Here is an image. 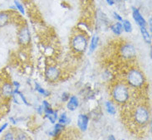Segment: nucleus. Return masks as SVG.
Instances as JSON below:
<instances>
[{
    "mask_svg": "<svg viewBox=\"0 0 152 140\" xmlns=\"http://www.w3.org/2000/svg\"><path fill=\"white\" fill-rule=\"evenodd\" d=\"M111 97L115 103L125 104L130 99V90L127 84L118 83L111 90Z\"/></svg>",
    "mask_w": 152,
    "mask_h": 140,
    "instance_id": "nucleus-1",
    "label": "nucleus"
},
{
    "mask_svg": "<svg viewBox=\"0 0 152 140\" xmlns=\"http://www.w3.org/2000/svg\"><path fill=\"white\" fill-rule=\"evenodd\" d=\"M126 78L128 86H131L135 89H140L143 87L145 82L143 72L137 68H133L129 70Z\"/></svg>",
    "mask_w": 152,
    "mask_h": 140,
    "instance_id": "nucleus-2",
    "label": "nucleus"
},
{
    "mask_svg": "<svg viewBox=\"0 0 152 140\" xmlns=\"http://www.w3.org/2000/svg\"><path fill=\"white\" fill-rule=\"evenodd\" d=\"M71 46H72V49L76 53H84L88 46V38L86 34L83 33H78L75 34L74 36L72 37Z\"/></svg>",
    "mask_w": 152,
    "mask_h": 140,
    "instance_id": "nucleus-3",
    "label": "nucleus"
},
{
    "mask_svg": "<svg viewBox=\"0 0 152 140\" xmlns=\"http://www.w3.org/2000/svg\"><path fill=\"white\" fill-rule=\"evenodd\" d=\"M132 118L134 120V123L137 125L139 126L146 125L151 119V114H150L148 108L145 107L143 104L138 105L133 112Z\"/></svg>",
    "mask_w": 152,
    "mask_h": 140,
    "instance_id": "nucleus-4",
    "label": "nucleus"
},
{
    "mask_svg": "<svg viewBox=\"0 0 152 140\" xmlns=\"http://www.w3.org/2000/svg\"><path fill=\"white\" fill-rule=\"evenodd\" d=\"M18 41L19 45L27 46L31 41V34L28 27H23L18 33Z\"/></svg>",
    "mask_w": 152,
    "mask_h": 140,
    "instance_id": "nucleus-5",
    "label": "nucleus"
},
{
    "mask_svg": "<svg viewBox=\"0 0 152 140\" xmlns=\"http://www.w3.org/2000/svg\"><path fill=\"white\" fill-rule=\"evenodd\" d=\"M121 55L124 59L126 60H132L135 58L137 55L136 49L135 46L131 43H126L124 44L121 48Z\"/></svg>",
    "mask_w": 152,
    "mask_h": 140,
    "instance_id": "nucleus-6",
    "label": "nucleus"
},
{
    "mask_svg": "<svg viewBox=\"0 0 152 140\" xmlns=\"http://www.w3.org/2000/svg\"><path fill=\"white\" fill-rule=\"evenodd\" d=\"M14 92V88L11 82L5 81L2 84L0 87V96L4 99H8L12 98Z\"/></svg>",
    "mask_w": 152,
    "mask_h": 140,
    "instance_id": "nucleus-7",
    "label": "nucleus"
},
{
    "mask_svg": "<svg viewBox=\"0 0 152 140\" xmlns=\"http://www.w3.org/2000/svg\"><path fill=\"white\" fill-rule=\"evenodd\" d=\"M45 76L50 81H57L61 76V70L56 66H49L45 70Z\"/></svg>",
    "mask_w": 152,
    "mask_h": 140,
    "instance_id": "nucleus-8",
    "label": "nucleus"
},
{
    "mask_svg": "<svg viewBox=\"0 0 152 140\" xmlns=\"http://www.w3.org/2000/svg\"><path fill=\"white\" fill-rule=\"evenodd\" d=\"M132 17H133V19L135 20L136 22V24L138 25L140 28L141 27H146V21L144 18V17L141 15V13L139 11L138 8L133 7L132 8Z\"/></svg>",
    "mask_w": 152,
    "mask_h": 140,
    "instance_id": "nucleus-9",
    "label": "nucleus"
},
{
    "mask_svg": "<svg viewBox=\"0 0 152 140\" xmlns=\"http://www.w3.org/2000/svg\"><path fill=\"white\" fill-rule=\"evenodd\" d=\"M89 117L85 114H80L77 118V126L79 129L82 132H86L88 128L89 124Z\"/></svg>",
    "mask_w": 152,
    "mask_h": 140,
    "instance_id": "nucleus-10",
    "label": "nucleus"
},
{
    "mask_svg": "<svg viewBox=\"0 0 152 140\" xmlns=\"http://www.w3.org/2000/svg\"><path fill=\"white\" fill-rule=\"evenodd\" d=\"M66 108L70 111H75L79 106V99L76 95H72L70 96L69 99L66 101Z\"/></svg>",
    "mask_w": 152,
    "mask_h": 140,
    "instance_id": "nucleus-11",
    "label": "nucleus"
},
{
    "mask_svg": "<svg viewBox=\"0 0 152 140\" xmlns=\"http://www.w3.org/2000/svg\"><path fill=\"white\" fill-rule=\"evenodd\" d=\"M64 129V125H62V124H59L58 123L57 124H55L54 125V127L53 128H51V130H49L48 132V134L51 137H57L58 136L62 131Z\"/></svg>",
    "mask_w": 152,
    "mask_h": 140,
    "instance_id": "nucleus-12",
    "label": "nucleus"
},
{
    "mask_svg": "<svg viewBox=\"0 0 152 140\" xmlns=\"http://www.w3.org/2000/svg\"><path fill=\"white\" fill-rule=\"evenodd\" d=\"M111 30L112 33H114L116 36H120L123 33V27L121 22H116L114 24L111 26Z\"/></svg>",
    "mask_w": 152,
    "mask_h": 140,
    "instance_id": "nucleus-13",
    "label": "nucleus"
},
{
    "mask_svg": "<svg viewBox=\"0 0 152 140\" xmlns=\"http://www.w3.org/2000/svg\"><path fill=\"white\" fill-rule=\"evenodd\" d=\"M10 13L8 12H0V28L8 24L10 20Z\"/></svg>",
    "mask_w": 152,
    "mask_h": 140,
    "instance_id": "nucleus-14",
    "label": "nucleus"
},
{
    "mask_svg": "<svg viewBox=\"0 0 152 140\" xmlns=\"http://www.w3.org/2000/svg\"><path fill=\"white\" fill-rule=\"evenodd\" d=\"M99 42V37L97 35H94L91 37L90 41V45H89V54H91L92 52H94L95 50L96 49L97 46H98Z\"/></svg>",
    "mask_w": 152,
    "mask_h": 140,
    "instance_id": "nucleus-15",
    "label": "nucleus"
},
{
    "mask_svg": "<svg viewBox=\"0 0 152 140\" xmlns=\"http://www.w3.org/2000/svg\"><path fill=\"white\" fill-rule=\"evenodd\" d=\"M44 116H45L46 119H48V120H49V122L51 124H55L58 119V113L57 110H53V111L50 112L48 114H45Z\"/></svg>",
    "mask_w": 152,
    "mask_h": 140,
    "instance_id": "nucleus-16",
    "label": "nucleus"
},
{
    "mask_svg": "<svg viewBox=\"0 0 152 140\" xmlns=\"http://www.w3.org/2000/svg\"><path fill=\"white\" fill-rule=\"evenodd\" d=\"M140 28V33L141 36L143 37L144 41L147 43V44H151V37L149 33L148 30L146 29V27H141Z\"/></svg>",
    "mask_w": 152,
    "mask_h": 140,
    "instance_id": "nucleus-17",
    "label": "nucleus"
},
{
    "mask_svg": "<svg viewBox=\"0 0 152 140\" xmlns=\"http://www.w3.org/2000/svg\"><path fill=\"white\" fill-rule=\"evenodd\" d=\"M105 106H106V110H107V113L111 115H115L116 114V109H115V105L112 101H107L105 103Z\"/></svg>",
    "mask_w": 152,
    "mask_h": 140,
    "instance_id": "nucleus-18",
    "label": "nucleus"
},
{
    "mask_svg": "<svg viewBox=\"0 0 152 140\" xmlns=\"http://www.w3.org/2000/svg\"><path fill=\"white\" fill-rule=\"evenodd\" d=\"M35 91H37L40 95H43L44 97H48L51 94L49 91L45 90L44 88H42L37 82H35Z\"/></svg>",
    "mask_w": 152,
    "mask_h": 140,
    "instance_id": "nucleus-19",
    "label": "nucleus"
},
{
    "mask_svg": "<svg viewBox=\"0 0 152 140\" xmlns=\"http://www.w3.org/2000/svg\"><path fill=\"white\" fill-rule=\"evenodd\" d=\"M58 123L59 124H62V125H65V124H69L71 122V119L68 118V116L66 115V113H62L61 115L58 117Z\"/></svg>",
    "mask_w": 152,
    "mask_h": 140,
    "instance_id": "nucleus-20",
    "label": "nucleus"
},
{
    "mask_svg": "<svg viewBox=\"0 0 152 140\" xmlns=\"http://www.w3.org/2000/svg\"><path fill=\"white\" fill-rule=\"evenodd\" d=\"M121 24L123 27V30L126 33H132V25L131 22L126 19H123L121 22Z\"/></svg>",
    "mask_w": 152,
    "mask_h": 140,
    "instance_id": "nucleus-21",
    "label": "nucleus"
},
{
    "mask_svg": "<svg viewBox=\"0 0 152 140\" xmlns=\"http://www.w3.org/2000/svg\"><path fill=\"white\" fill-rule=\"evenodd\" d=\"M14 5H15V8L22 13V14H25V9L23 5L21 4L18 0H14Z\"/></svg>",
    "mask_w": 152,
    "mask_h": 140,
    "instance_id": "nucleus-22",
    "label": "nucleus"
},
{
    "mask_svg": "<svg viewBox=\"0 0 152 140\" xmlns=\"http://www.w3.org/2000/svg\"><path fill=\"white\" fill-rule=\"evenodd\" d=\"M15 134L12 131H8L3 137V139L5 140H13L15 139Z\"/></svg>",
    "mask_w": 152,
    "mask_h": 140,
    "instance_id": "nucleus-23",
    "label": "nucleus"
},
{
    "mask_svg": "<svg viewBox=\"0 0 152 140\" xmlns=\"http://www.w3.org/2000/svg\"><path fill=\"white\" fill-rule=\"evenodd\" d=\"M16 139H28V137H27V134H25L23 132H20V133H17L16 135Z\"/></svg>",
    "mask_w": 152,
    "mask_h": 140,
    "instance_id": "nucleus-24",
    "label": "nucleus"
},
{
    "mask_svg": "<svg viewBox=\"0 0 152 140\" xmlns=\"http://www.w3.org/2000/svg\"><path fill=\"white\" fill-rule=\"evenodd\" d=\"M70 98V94L67 93V92H64L62 95V101L63 102H66Z\"/></svg>",
    "mask_w": 152,
    "mask_h": 140,
    "instance_id": "nucleus-25",
    "label": "nucleus"
},
{
    "mask_svg": "<svg viewBox=\"0 0 152 140\" xmlns=\"http://www.w3.org/2000/svg\"><path fill=\"white\" fill-rule=\"evenodd\" d=\"M113 16H114V17H115V19L118 21V22H122V20H123L122 17L121 16L120 14H118V13H117L116 12H113Z\"/></svg>",
    "mask_w": 152,
    "mask_h": 140,
    "instance_id": "nucleus-26",
    "label": "nucleus"
},
{
    "mask_svg": "<svg viewBox=\"0 0 152 140\" xmlns=\"http://www.w3.org/2000/svg\"><path fill=\"white\" fill-rule=\"evenodd\" d=\"M8 123H4V124H3V125H2L1 127H0V133H1L4 132V130H5L6 128H8Z\"/></svg>",
    "mask_w": 152,
    "mask_h": 140,
    "instance_id": "nucleus-27",
    "label": "nucleus"
},
{
    "mask_svg": "<svg viewBox=\"0 0 152 140\" xmlns=\"http://www.w3.org/2000/svg\"><path fill=\"white\" fill-rule=\"evenodd\" d=\"M37 112L40 115H42L43 114V108H42V105H40L39 107L37 108Z\"/></svg>",
    "mask_w": 152,
    "mask_h": 140,
    "instance_id": "nucleus-28",
    "label": "nucleus"
},
{
    "mask_svg": "<svg viewBox=\"0 0 152 140\" xmlns=\"http://www.w3.org/2000/svg\"><path fill=\"white\" fill-rule=\"evenodd\" d=\"M106 1H107V3L110 6H112V5H114V4H115V1L114 0H106Z\"/></svg>",
    "mask_w": 152,
    "mask_h": 140,
    "instance_id": "nucleus-29",
    "label": "nucleus"
},
{
    "mask_svg": "<svg viewBox=\"0 0 152 140\" xmlns=\"http://www.w3.org/2000/svg\"><path fill=\"white\" fill-rule=\"evenodd\" d=\"M9 120H10V121H11V122H12L13 124H17V120H15V119H14L13 117H10V118H9Z\"/></svg>",
    "mask_w": 152,
    "mask_h": 140,
    "instance_id": "nucleus-30",
    "label": "nucleus"
},
{
    "mask_svg": "<svg viewBox=\"0 0 152 140\" xmlns=\"http://www.w3.org/2000/svg\"><path fill=\"white\" fill-rule=\"evenodd\" d=\"M109 140H115V138L114 137V135H112V134H111V135H109L108 136V138H107Z\"/></svg>",
    "mask_w": 152,
    "mask_h": 140,
    "instance_id": "nucleus-31",
    "label": "nucleus"
},
{
    "mask_svg": "<svg viewBox=\"0 0 152 140\" xmlns=\"http://www.w3.org/2000/svg\"><path fill=\"white\" fill-rule=\"evenodd\" d=\"M149 25H150V31L151 32V17H150L149 19Z\"/></svg>",
    "mask_w": 152,
    "mask_h": 140,
    "instance_id": "nucleus-32",
    "label": "nucleus"
},
{
    "mask_svg": "<svg viewBox=\"0 0 152 140\" xmlns=\"http://www.w3.org/2000/svg\"><path fill=\"white\" fill-rule=\"evenodd\" d=\"M114 1H115V2H117V3H119L120 1H121V0H114Z\"/></svg>",
    "mask_w": 152,
    "mask_h": 140,
    "instance_id": "nucleus-33",
    "label": "nucleus"
}]
</instances>
